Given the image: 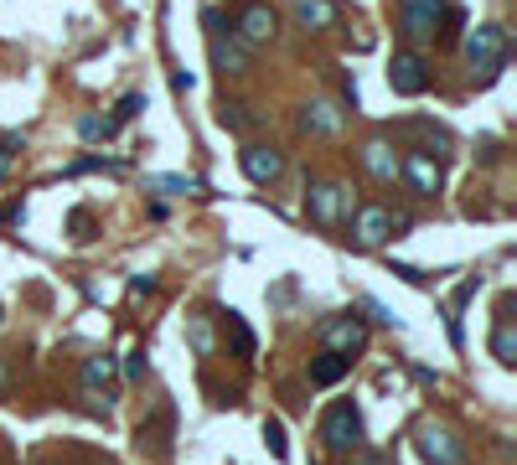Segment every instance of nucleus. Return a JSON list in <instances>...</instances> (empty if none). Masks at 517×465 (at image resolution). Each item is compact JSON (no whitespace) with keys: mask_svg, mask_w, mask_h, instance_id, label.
Listing matches in <instances>:
<instances>
[{"mask_svg":"<svg viewBox=\"0 0 517 465\" xmlns=\"http://www.w3.org/2000/svg\"><path fill=\"white\" fill-rule=\"evenodd\" d=\"M306 212H311L316 228L352 223V186H342V181H311L306 186Z\"/></svg>","mask_w":517,"mask_h":465,"instance_id":"1","label":"nucleus"},{"mask_svg":"<svg viewBox=\"0 0 517 465\" xmlns=\"http://www.w3.org/2000/svg\"><path fill=\"white\" fill-rule=\"evenodd\" d=\"M321 445L331 455H352L362 445V414H357V403L342 398V403H331V409L321 414Z\"/></svg>","mask_w":517,"mask_h":465,"instance_id":"2","label":"nucleus"},{"mask_svg":"<svg viewBox=\"0 0 517 465\" xmlns=\"http://www.w3.org/2000/svg\"><path fill=\"white\" fill-rule=\"evenodd\" d=\"M466 62L481 68V73H502L507 68V31L497 21H481L466 37Z\"/></svg>","mask_w":517,"mask_h":465,"instance_id":"3","label":"nucleus"},{"mask_svg":"<svg viewBox=\"0 0 517 465\" xmlns=\"http://www.w3.org/2000/svg\"><path fill=\"white\" fill-rule=\"evenodd\" d=\"M399 176L414 197H440V186H445V166L435 161L430 150H409L399 155Z\"/></svg>","mask_w":517,"mask_h":465,"instance_id":"4","label":"nucleus"},{"mask_svg":"<svg viewBox=\"0 0 517 465\" xmlns=\"http://www.w3.org/2000/svg\"><path fill=\"white\" fill-rule=\"evenodd\" d=\"M445 21V0H399V31L409 42H430Z\"/></svg>","mask_w":517,"mask_h":465,"instance_id":"5","label":"nucleus"},{"mask_svg":"<svg viewBox=\"0 0 517 465\" xmlns=\"http://www.w3.org/2000/svg\"><path fill=\"white\" fill-rule=\"evenodd\" d=\"M388 88L404 93V99H419V93L430 88V62H424L419 52H393V62H388Z\"/></svg>","mask_w":517,"mask_h":465,"instance_id":"6","label":"nucleus"},{"mask_svg":"<svg viewBox=\"0 0 517 465\" xmlns=\"http://www.w3.org/2000/svg\"><path fill=\"white\" fill-rule=\"evenodd\" d=\"M419 455L430 465H466V440H455L445 424H419Z\"/></svg>","mask_w":517,"mask_h":465,"instance_id":"7","label":"nucleus"},{"mask_svg":"<svg viewBox=\"0 0 517 465\" xmlns=\"http://www.w3.org/2000/svg\"><path fill=\"white\" fill-rule=\"evenodd\" d=\"M275 11L264 6V0H249V6H238V26H233V37L243 47H264V42H275Z\"/></svg>","mask_w":517,"mask_h":465,"instance_id":"8","label":"nucleus"},{"mask_svg":"<svg viewBox=\"0 0 517 465\" xmlns=\"http://www.w3.org/2000/svg\"><path fill=\"white\" fill-rule=\"evenodd\" d=\"M238 166H243V176H249L254 186H269V181L285 176V155L275 145H243L238 150Z\"/></svg>","mask_w":517,"mask_h":465,"instance_id":"9","label":"nucleus"},{"mask_svg":"<svg viewBox=\"0 0 517 465\" xmlns=\"http://www.w3.org/2000/svg\"><path fill=\"white\" fill-rule=\"evenodd\" d=\"M321 336H326V352H337V357H347V362H352V352L368 347V326H362L357 316H337V321H326V326H321Z\"/></svg>","mask_w":517,"mask_h":465,"instance_id":"10","label":"nucleus"},{"mask_svg":"<svg viewBox=\"0 0 517 465\" xmlns=\"http://www.w3.org/2000/svg\"><path fill=\"white\" fill-rule=\"evenodd\" d=\"M357 248H383L393 238V207H362L357 223H352Z\"/></svg>","mask_w":517,"mask_h":465,"instance_id":"11","label":"nucleus"},{"mask_svg":"<svg viewBox=\"0 0 517 465\" xmlns=\"http://www.w3.org/2000/svg\"><path fill=\"white\" fill-rule=\"evenodd\" d=\"M140 450H150V455L171 450V403H161V409L140 424Z\"/></svg>","mask_w":517,"mask_h":465,"instance_id":"12","label":"nucleus"},{"mask_svg":"<svg viewBox=\"0 0 517 465\" xmlns=\"http://www.w3.org/2000/svg\"><path fill=\"white\" fill-rule=\"evenodd\" d=\"M362 166H368L378 181H393L399 176V150H393L388 140H368L362 145Z\"/></svg>","mask_w":517,"mask_h":465,"instance_id":"13","label":"nucleus"},{"mask_svg":"<svg viewBox=\"0 0 517 465\" xmlns=\"http://www.w3.org/2000/svg\"><path fill=\"white\" fill-rule=\"evenodd\" d=\"M295 16L306 31H331L342 11H337V0H295Z\"/></svg>","mask_w":517,"mask_h":465,"instance_id":"14","label":"nucleus"},{"mask_svg":"<svg viewBox=\"0 0 517 465\" xmlns=\"http://www.w3.org/2000/svg\"><path fill=\"white\" fill-rule=\"evenodd\" d=\"M212 62H218V73H249V47L238 37H212Z\"/></svg>","mask_w":517,"mask_h":465,"instance_id":"15","label":"nucleus"},{"mask_svg":"<svg viewBox=\"0 0 517 465\" xmlns=\"http://www.w3.org/2000/svg\"><path fill=\"white\" fill-rule=\"evenodd\" d=\"M300 130L337 135V130H342V109H337V104H306V114H300Z\"/></svg>","mask_w":517,"mask_h":465,"instance_id":"16","label":"nucleus"},{"mask_svg":"<svg viewBox=\"0 0 517 465\" xmlns=\"http://www.w3.org/2000/svg\"><path fill=\"white\" fill-rule=\"evenodd\" d=\"M347 357H337V352H321V357H311V383L316 388H331V383H342L347 378Z\"/></svg>","mask_w":517,"mask_h":465,"instance_id":"17","label":"nucleus"},{"mask_svg":"<svg viewBox=\"0 0 517 465\" xmlns=\"http://www.w3.org/2000/svg\"><path fill=\"white\" fill-rule=\"evenodd\" d=\"M114 372H119V362H114V357H88V362H83V383H88V393H99V388H104V398H109Z\"/></svg>","mask_w":517,"mask_h":465,"instance_id":"18","label":"nucleus"},{"mask_svg":"<svg viewBox=\"0 0 517 465\" xmlns=\"http://www.w3.org/2000/svg\"><path fill=\"white\" fill-rule=\"evenodd\" d=\"M228 336H233V352H238L243 362H254V352H259V341H254L249 321H243L238 310H228Z\"/></svg>","mask_w":517,"mask_h":465,"instance_id":"19","label":"nucleus"},{"mask_svg":"<svg viewBox=\"0 0 517 465\" xmlns=\"http://www.w3.org/2000/svg\"><path fill=\"white\" fill-rule=\"evenodd\" d=\"M492 357H497L502 367H512V362H517V326H512L507 316H502V321H497V331H492Z\"/></svg>","mask_w":517,"mask_h":465,"instance_id":"20","label":"nucleus"},{"mask_svg":"<svg viewBox=\"0 0 517 465\" xmlns=\"http://www.w3.org/2000/svg\"><path fill=\"white\" fill-rule=\"evenodd\" d=\"M218 119L228 124V130H249V124H254V109L243 104V99H228V104L218 109Z\"/></svg>","mask_w":517,"mask_h":465,"instance_id":"21","label":"nucleus"},{"mask_svg":"<svg viewBox=\"0 0 517 465\" xmlns=\"http://www.w3.org/2000/svg\"><path fill=\"white\" fill-rule=\"evenodd\" d=\"M264 445H269V455H275V460L290 455V445H285V424H280V419H264Z\"/></svg>","mask_w":517,"mask_h":465,"instance_id":"22","label":"nucleus"},{"mask_svg":"<svg viewBox=\"0 0 517 465\" xmlns=\"http://www.w3.org/2000/svg\"><path fill=\"white\" fill-rule=\"evenodd\" d=\"M150 192L181 197V192H197V181H187V176H150Z\"/></svg>","mask_w":517,"mask_h":465,"instance_id":"23","label":"nucleus"},{"mask_svg":"<svg viewBox=\"0 0 517 465\" xmlns=\"http://www.w3.org/2000/svg\"><path fill=\"white\" fill-rule=\"evenodd\" d=\"M187 336H192V347H197L202 357L212 352V326H207L202 316H187Z\"/></svg>","mask_w":517,"mask_h":465,"instance_id":"24","label":"nucleus"},{"mask_svg":"<svg viewBox=\"0 0 517 465\" xmlns=\"http://www.w3.org/2000/svg\"><path fill=\"white\" fill-rule=\"evenodd\" d=\"M471 290H476V279H466V285L455 290V310H461V305L471 300ZM450 341H455V347H461V341H466V336H461V316H450Z\"/></svg>","mask_w":517,"mask_h":465,"instance_id":"25","label":"nucleus"},{"mask_svg":"<svg viewBox=\"0 0 517 465\" xmlns=\"http://www.w3.org/2000/svg\"><path fill=\"white\" fill-rule=\"evenodd\" d=\"M114 130H119L114 119H83V124H78V135H83V140H109Z\"/></svg>","mask_w":517,"mask_h":465,"instance_id":"26","label":"nucleus"},{"mask_svg":"<svg viewBox=\"0 0 517 465\" xmlns=\"http://www.w3.org/2000/svg\"><path fill=\"white\" fill-rule=\"evenodd\" d=\"M145 109V93H125V99H119V109H114V124H125V119H135Z\"/></svg>","mask_w":517,"mask_h":465,"instance_id":"27","label":"nucleus"},{"mask_svg":"<svg viewBox=\"0 0 517 465\" xmlns=\"http://www.w3.org/2000/svg\"><path fill=\"white\" fill-rule=\"evenodd\" d=\"M125 378H130V383H145V352H130V357H125Z\"/></svg>","mask_w":517,"mask_h":465,"instance_id":"28","label":"nucleus"},{"mask_svg":"<svg viewBox=\"0 0 517 465\" xmlns=\"http://www.w3.org/2000/svg\"><path fill=\"white\" fill-rule=\"evenodd\" d=\"M16 145H21L16 135H6V140H0V176L11 171V161H16Z\"/></svg>","mask_w":517,"mask_h":465,"instance_id":"29","label":"nucleus"},{"mask_svg":"<svg viewBox=\"0 0 517 465\" xmlns=\"http://www.w3.org/2000/svg\"><path fill=\"white\" fill-rule=\"evenodd\" d=\"M393 274L409 279V285H424V269H414V264H393Z\"/></svg>","mask_w":517,"mask_h":465,"instance_id":"30","label":"nucleus"},{"mask_svg":"<svg viewBox=\"0 0 517 465\" xmlns=\"http://www.w3.org/2000/svg\"><path fill=\"white\" fill-rule=\"evenodd\" d=\"M368 465H393V460L388 455H368Z\"/></svg>","mask_w":517,"mask_h":465,"instance_id":"31","label":"nucleus"}]
</instances>
